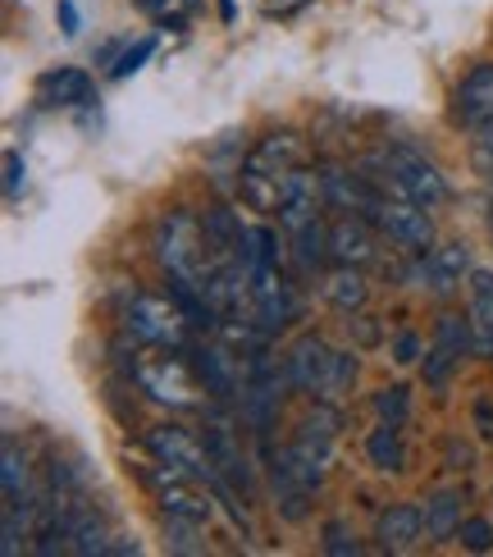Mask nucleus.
Wrapping results in <instances>:
<instances>
[{
    "instance_id": "obj_1",
    "label": "nucleus",
    "mask_w": 493,
    "mask_h": 557,
    "mask_svg": "<svg viewBox=\"0 0 493 557\" xmlns=\"http://www.w3.org/2000/svg\"><path fill=\"white\" fill-rule=\"evenodd\" d=\"M156 261L164 270V278H187V284H210V274H215V251L206 243V228L197 215L187 211H170L160 224H156Z\"/></svg>"
},
{
    "instance_id": "obj_2",
    "label": "nucleus",
    "mask_w": 493,
    "mask_h": 557,
    "mask_svg": "<svg viewBox=\"0 0 493 557\" xmlns=\"http://www.w3.org/2000/svg\"><path fill=\"white\" fill-rule=\"evenodd\" d=\"M183 311L174 307V297H147V293H133V301L124 307V330L147 343V347H174V352H183Z\"/></svg>"
},
{
    "instance_id": "obj_3",
    "label": "nucleus",
    "mask_w": 493,
    "mask_h": 557,
    "mask_svg": "<svg viewBox=\"0 0 493 557\" xmlns=\"http://www.w3.org/2000/svg\"><path fill=\"white\" fill-rule=\"evenodd\" d=\"M366 220L380 228V234H389L397 247H407V251H426L434 243V220L426 206H416V201H380V197H370L366 201Z\"/></svg>"
},
{
    "instance_id": "obj_4",
    "label": "nucleus",
    "mask_w": 493,
    "mask_h": 557,
    "mask_svg": "<svg viewBox=\"0 0 493 557\" xmlns=\"http://www.w3.org/2000/svg\"><path fill=\"white\" fill-rule=\"evenodd\" d=\"M384 170H389V183L397 193H403L407 201L416 206H426V211H434V206L448 201V183H443V174L430 165L420 151H389L384 156Z\"/></svg>"
},
{
    "instance_id": "obj_5",
    "label": "nucleus",
    "mask_w": 493,
    "mask_h": 557,
    "mask_svg": "<svg viewBox=\"0 0 493 557\" xmlns=\"http://www.w3.org/2000/svg\"><path fill=\"white\" fill-rule=\"evenodd\" d=\"M133 380L137 388L147 393V398L164 403V407H193L197 398V384L193 375H187V366L178 357H143V361H133Z\"/></svg>"
},
{
    "instance_id": "obj_6",
    "label": "nucleus",
    "mask_w": 493,
    "mask_h": 557,
    "mask_svg": "<svg viewBox=\"0 0 493 557\" xmlns=\"http://www.w3.org/2000/svg\"><path fill=\"white\" fill-rule=\"evenodd\" d=\"M334 361H338V352H334V347H329L320 334H301V338L288 347V357H284L288 384H293L297 393H311V398H324L329 375H334Z\"/></svg>"
},
{
    "instance_id": "obj_7",
    "label": "nucleus",
    "mask_w": 493,
    "mask_h": 557,
    "mask_svg": "<svg viewBox=\"0 0 493 557\" xmlns=\"http://www.w3.org/2000/svg\"><path fill=\"white\" fill-rule=\"evenodd\" d=\"M147 448L156 453V461H164V467L183 471L187 480H201V484L215 480V467H210V457H206V444L187 438V434L174 430V425H156V430H147Z\"/></svg>"
},
{
    "instance_id": "obj_8",
    "label": "nucleus",
    "mask_w": 493,
    "mask_h": 557,
    "mask_svg": "<svg viewBox=\"0 0 493 557\" xmlns=\"http://www.w3.org/2000/svg\"><path fill=\"white\" fill-rule=\"evenodd\" d=\"M476 347V334H471V320L461 315H443L439 330H434V343H430V357H426V380L434 388L448 384V375L461 366V357Z\"/></svg>"
},
{
    "instance_id": "obj_9",
    "label": "nucleus",
    "mask_w": 493,
    "mask_h": 557,
    "mask_svg": "<svg viewBox=\"0 0 493 557\" xmlns=\"http://www.w3.org/2000/svg\"><path fill=\"white\" fill-rule=\"evenodd\" d=\"M453 120L471 133L493 124V60L476 64L471 74L453 87Z\"/></svg>"
},
{
    "instance_id": "obj_10",
    "label": "nucleus",
    "mask_w": 493,
    "mask_h": 557,
    "mask_svg": "<svg viewBox=\"0 0 493 557\" xmlns=\"http://www.w3.org/2000/svg\"><path fill=\"white\" fill-rule=\"evenodd\" d=\"M37 106L46 110H78V106H91L97 101V83H91L87 69H74V64H60V69H46L33 87Z\"/></svg>"
},
{
    "instance_id": "obj_11",
    "label": "nucleus",
    "mask_w": 493,
    "mask_h": 557,
    "mask_svg": "<svg viewBox=\"0 0 493 557\" xmlns=\"http://www.w3.org/2000/svg\"><path fill=\"white\" fill-rule=\"evenodd\" d=\"M201 444H206V457H210V467H215V480H224L233 494H243V498H251V490H256V480H251V467H247V457H243V448L233 444V434L224 430V425H206V434H201Z\"/></svg>"
},
{
    "instance_id": "obj_12",
    "label": "nucleus",
    "mask_w": 493,
    "mask_h": 557,
    "mask_svg": "<svg viewBox=\"0 0 493 557\" xmlns=\"http://www.w3.org/2000/svg\"><path fill=\"white\" fill-rule=\"evenodd\" d=\"M187 357H193L197 366V380L206 384L210 398H238V357L229 352V347H215V343H206V347H187Z\"/></svg>"
},
{
    "instance_id": "obj_13",
    "label": "nucleus",
    "mask_w": 493,
    "mask_h": 557,
    "mask_svg": "<svg viewBox=\"0 0 493 557\" xmlns=\"http://www.w3.org/2000/svg\"><path fill=\"white\" fill-rule=\"evenodd\" d=\"M420 530H426V507L393 503L380 512V521H374V540H380L384 553H407L420 540Z\"/></svg>"
},
{
    "instance_id": "obj_14",
    "label": "nucleus",
    "mask_w": 493,
    "mask_h": 557,
    "mask_svg": "<svg viewBox=\"0 0 493 557\" xmlns=\"http://www.w3.org/2000/svg\"><path fill=\"white\" fill-rule=\"evenodd\" d=\"M466 274H471V257H466L461 243H439V247H430L426 265H420V278H426L430 293H439V297L457 293Z\"/></svg>"
},
{
    "instance_id": "obj_15",
    "label": "nucleus",
    "mask_w": 493,
    "mask_h": 557,
    "mask_svg": "<svg viewBox=\"0 0 493 557\" xmlns=\"http://www.w3.org/2000/svg\"><path fill=\"white\" fill-rule=\"evenodd\" d=\"M329 257H334L338 265H370L374 261V243L366 234L361 220H338L334 228H329Z\"/></svg>"
},
{
    "instance_id": "obj_16",
    "label": "nucleus",
    "mask_w": 493,
    "mask_h": 557,
    "mask_svg": "<svg viewBox=\"0 0 493 557\" xmlns=\"http://www.w3.org/2000/svg\"><path fill=\"white\" fill-rule=\"evenodd\" d=\"M471 334L476 352L493 357V270H471Z\"/></svg>"
},
{
    "instance_id": "obj_17",
    "label": "nucleus",
    "mask_w": 493,
    "mask_h": 557,
    "mask_svg": "<svg viewBox=\"0 0 493 557\" xmlns=\"http://www.w3.org/2000/svg\"><path fill=\"white\" fill-rule=\"evenodd\" d=\"M366 457H370V467H374V471H384V475H403V471H407L403 430H397L393 421H380V425L370 430V438H366Z\"/></svg>"
},
{
    "instance_id": "obj_18",
    "label": "nucleus",
    "mask_w": 493,
    "mask_h": 557,
    "mask_svg": "<svg viewBox=\"0 0 493 557\" xmlns=\"http://www.w3.org/2000/svg\"><path fill=\"white\" fill-rule=\"evenodd\" d=\"M160 512L178 517V521H193V525H206L210 521V503L197 490H187V480H174V484H164L160 490Z\"/></svg>"
},
{
    "instance_id": "obj_19",
    "label": "nucleus",
    "mask_w": 493,
    "mask_h": 557,
    "mask_svg": "<svg viewBox=\"0 0 493 557\" xmlns=\"http://www.w3.org/2000/svg\"><path fill=\"white\" fill-rule=\"evenodd\" d=\"M457 530H461V494H434L426 503V535L434 544H448L457 540Z\"/></svg>"
},
{
    "instance_id": "obj_20",
    "label": "nucleus",
    "mask_w": 493,
    "mask_h": 557,
    "mask_svg": "<svg viewBox=\"0 0 493 557\" xmlns=\"http://www.w3.org/2000/svg\"><path fill=\"white\" fill-rule=\"evenodd\" d=\"M251 160H261V165H270V170H301V160H307V143H301L297 133H274L251 151Z\"/></svg>"
},
{
    "instance_id": "obj_21",
    "label": "nucleus",
    "mask_w": 493,
    "mask_h": 557,
    "mask_svg": "<svg viewBox=\"0 0 493 557\" xmlns=\"http://www.w3.org/2000/svg\"><path fill=\"white\" fill-rule=\"evenodd\" d=\"M5 512H19L28 521L33 503H28V471H23V453L14 438H5Z\"/></svg>"
},
{
    "instance_id": "obj_22",
    "label": "nucleus",
    "mask_w": 493,
    "mask_h": 557,
    "mask_svg": "<svg viewBox=\"0 0 493 557\" xmlns=\"http://www.w3.org/2000/svg\"><path fill=\"white\" fill-rule=\"evenodd\" d=\"M324 297L334 301L338 311H361L366 307V297H370V288H366V278H361V270L357 265H343L338 274H329V284H324Z\"/></svg>"
},
{
    "instance_id": "obj_23",
    "label": "nucleus",
    "mask_w": 493,
    "mask_h": 557,
    "mask_svg": "<svg viewBox=\"0 0 493 557\" xmlns=\"http://www.w3.org/2000/svg\"><path fill=\"white\" fill-rule=\"evenodd\" d=\"M69 553H110V544H106V525L91 517V512H78V521H74V535H69Z\"/></svg>"
},
{
    "instance_id": "obj_24",
    "label": "nucleus",
    "mask_w": 493,
    "mask_h": 557,
    "mask_svg": "<svg viewBox=\"0 0 493 557\" xmlns=\"http://www.w3.org/2000/svg\"><path fill=\"white\" fill-rule=\"evenodd\" d=\"M156 55V37H137L133 46H124L120 55H114V64H110V78L114 83H124V78H133L137 69H143L147 60Z\"/></svg>"
},
{
    "instance_id": "obj_25",
    "label": "nucleus",
    "mask_w": 493,
    "mask_h": 557,
    "mask_svg": "<svg viewBox=\"0 0 493 557\" xmlns=\"http://www.w3.org/2000/svg\"><path fill=\"white\" fill-rule=\"evenodd\" d=\"M407 407H411V398H407V388H403V384H393V388H380V393H374V411H380V421L403 425V421H407Z\"/></svg>"
},
{
    "instance_id": "obj_26",
    "label": "nucleus",
    "mask_w": 493,
    "mask_h": 557,
    "mask_svg": "<svg viewBox=\"0 0 493 557\" xmlns=\"http://www.w3.org/2000/svg\"><path fill=\"white\" fill-rule=\"evenodd\" d=\"M457 540H461L466 553H489L493 548V525L484 517H466L461 530H457Z\"/></svg>"
},
{
    "instance_id": "obj_27",
    "label": "nucleus",
    "mask_w": 493,
    "mask_h": 557,
    "mask_svg": "<svg viewBox=\"0 0 493 557\" xmlns=\"http://www.w3.org/2000/svg\"><path fill=\"white\" fill-rule=\"evenodd\" d=\"M352 380H357V357H352V352H338L334 375H329V388H324V403H338L343 393L352 388Z\"/></svg>"
},
{
    "instance_id": "obj_28",
    "label": "nucleus",
    "mask_w": 493,
    "mask_h": 557,
    "mask_svg": "<svg viewBox=\"0 0 493 557\" xmlns=\"http://www.w3.org/2000/svg\"><path fill=\"white\" fill-rule=\"evenodd\" d=\"M28 188V165H23V151H5V197L19 201Z\"/></svg>"
},
{
    "instance_id": "obj_29",
    "label": "nucleus",
    "mask_w": 493,
    "mask_h": 557,
    "mask_svg": "<svg viewBox=\"0 0 493 557\" xmlns=\"http://www.w3.org/2000/svg\"><path fill=\"white\" fill-rule=\"evenodd\" d=\"M324 553H334V557H347V553H361L357 540H347V530L338 521H329L324 525Z\"/></svg>"
},
{
    "instance_id": "obj_30",
    "label": "nucleus",
    "mask_w": 493,
    "mask_h": 557,
    "mask_svg": "<svg viewBox=\"0 0 493 557\" xmlns=\"http://www.w3.org/2000/svg\"><path fill=\"white\" fill-rule=\"evenodd\" d=\"M56 23H60L64 37H78L83 33V14H78L74 0H56Z\"/></svg>"
},
{
    "instance_id": "obj_31",
    "label": "nucleus",
    "mask_w": 493,
    "mask_h": 557,
    "mask_svg": "<svg viewBox=\"0 0 493 557\" xmlns=\"http://www.w3.org/2000/svg\"><path fill=\"white\" fill-rule=\"evenodd\" d=\"M420 357V338L416 334H397V343H393V361L397 366H411Z\"/></svg>"
},
{
    "instance_id": "obj_32",
    "label": "nucleus",
    "mask_w": 493,
    "mask_h": 557,
    "mask_svg": "<svg viewBox=\"0 0 493 557\" xmlns=\"http://www.w3.org/2000/svg\"><path fill=\"white\" fill-rule=\"evenodd\" d=\"M476 165H480V170H489V174H493V124H489V128H480V133H476Z\"/></svg>"
},
{
    "instance_id": "obj_33",
    "label": "nucleus",
    "mask_w": 493,
    "mask_h": 557,
    "mask_svg": "<svg viewBox=\"0 0 493 557\" xmlns=\"http://www.w3.org/2000/svg\"><path fill=\"white\" fill-rule=\"evenodd\" d=\"M476 430L480 438H493V398H476Z\"/></svg>"
},
{
    "instance_id": "obj_34",
    "label": "nucleus",
    "mask_w": 493,
    "mask_h": 557,
    "mask_svg": "<svg viewBox=\"0 0 493 557\" xmlns=\"http://www.w3.org/2000/svg\"><path fill=\"white\" fill-rule=\"evenodd\" d=\"M133 5L143 10V14H151V18H164V10H170L174 0H133Z\"/></svg>"
},
{
    "instance_id": "obj_35",
    "label": "nucleus",
    "mask_w": 493,
    "mask_h": 557,
    "mask_svg": "<svg viewBox=\"0 0 493 557\" xmlns=\"http://www.w3.org/2000/svg\"><path fill=\"white\" fill-rule=\"evenodd\" d=\"M489 234H493V206H489Z\"/></svg>"
}]
</instances>
